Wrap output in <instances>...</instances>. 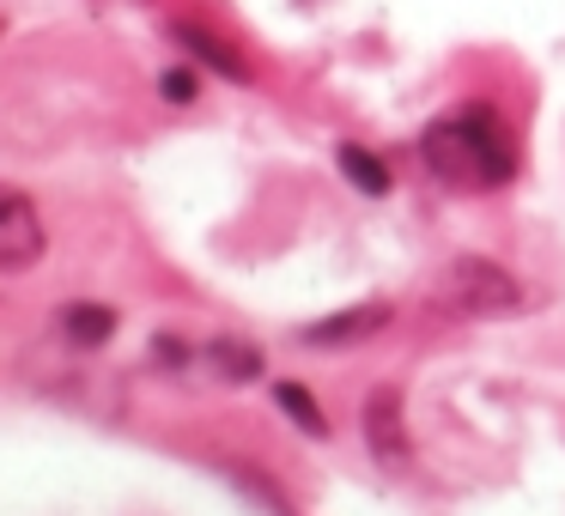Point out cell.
<instances>
[{
    "instance_id": "obj_1",
    "label": "cell",
    "mask_w": 565,
    "mask_h": 516,
    "mask_svg": "<svg viewBox=\"0 0 565 516\" xmlns=\"http://www.w3.org/2000/svg\"><path fill=\"white\" fill-rule=\"evenodd\" d=\"M419 159L438 176L444 189H462V195H487L504 189L516 171V147L511 128L492 104H462V110L438 116V122L419 135Z\"/></svg>"
},
{
    "instance_id": "obj_8",
    "label": "cell",
    "mask_w": 565,
    "mask_h": 516,
    "mask_svg": "<svg viewBox=\"0 0 565 516\" xmlns=\"http://www.w3.org/2000/svg\"><path fill=\"white\" fill-rule=\"evenodd\" d=\"M62 329H67V341H74V346H104L116 334V310H104V304H67L62 310Z\"/></svg>"
},
{
    "instance_id": "obj_7",
    "label": "cell",
    "mask_w": 565,
    "mask_h": 516,
    "mask_svg": "<svg viewBox=\"0 0 565 516\" xmlns=\"http://www.w3.org/2000/svg\"><path fill=\"white\" fill-rule=\"evenodd\" d=\"M334 164H341V176L359 189V195H390V164H383L377 152H365V147L347 140V147L334 152Z\"/></svg>"
},
{
    "instance_id": "obj_11",
    "label": "cell",
    "mask_w": 565,
    "mask_h": 516,
    "mask_svg": "<svg viewBox=\"0 0 565 516\" xmlns=\"http://www.w3.org/2000/svg\"><path fill=\"white\" fill-rule=\"evenodd\" d=\"M159 92H164V98H171V104H189V98H195V74H189V67H171V74H164L159 79Z\"/></svg>"
},
{
    "instance_id": "obj_4",
    "label": "cell",
    "mask_w": 565,
    "mask_h": 516,
    "mask_svg": "<svg viewBox=\"0 0 565 516\" xmlns=\"http://www.w3.org/2000/svg\"><path fill=\"white\" fill-rule=\"evenodd\" d=\"M365 443H371V455H377L383 467H395L402 474L407 467V426H402V389H371V401H365Z\"/></svg>"
},
{
    "instance_id": "obj_5",
    "label": "cell",
    "mask_w": 565,
    "mask_h": 516,
    "mask_svg": "<svg viewBox=\"0 0 565 516\" xmlns=\"http://www.w3.org/2000/svg\"><path fill=\"white\" fill-rule=\"evenodd\" d=\"M177 43H183V50L195 55V62H207L213 74L237 79V86H244V79H249V62H244V55H237V50H232V43H225V37H213L207 25H177Z\"/></svg>"
},
{
    "instance_id": "obj_6",
    "label": "cell",
    "mask_w": 565,
    "mask_h": 516,
    "mask_svg": "<svg viewBox=\"0 0 565 516\" xmlns=\"http://www.w3.org/2000/svg\"><path fill=\"white\" fill-rule=\"evenodd\" d=\"M383 322H390V304H365V310H341V316L317 322V329H305L310 346H341V341H365V334H377Z\"/></svg>"
},
{
    "instance_id": "obj_3",
    "label": "cell",
    "mask_w": 565,
    "mask_h": 516,
    "mask_svg": "<svg viewBox=\"0 0 565 516\" xmlns=\"http://www.w3.org/2000/svg\"><path fill=\"white\" fill-rule=\"evenodd\" d=\"M43 256V219L19 189H0V268H31Z\"/></svg>"
},
{
    "instance_id": "obj_9",
    "label": "cell",
    "mask_w": 565,
    "mask_h": 516,
    "mask_svg": "<svg viewBox=\"0 0 565 516\" xmlns=\"http://www.w3.org/2000/svg\"><path fill=\"white\" fill-rule=\"evenodd\" d=\"M274 401H280L286 413H292V426H298V431H310V438H329V419H322L317 395H310L305 383H280V389H274Z\"/></svg>"
},
{
    "instance_id": "obj_2",
    "label": "cell",
    "mask_w": 565,
    "mask_h": 516,
    "mask_svg": "<svg viewBox=\"0 0 565 516\" xmlns=\"http://www.w3.org/2000/svg\"><path fill=\"white\" fill-rule=\"evenodd\" d=\"M438 304L450 310V316H499V310L523 304V286H516V273L499 268V261L462 256V261H450V268H444Z\"/></svg>"
},
{
    "instance_id": "obj_10",
    "label": "cell",
    "mask_w": 565,
    "mask_h": 516,
    "mask_svg": "<svg viewBox=\"0 0 565 516\" xmlns=\"http://www.w3.org/2000/svg\"><path fill=\"white\" fill-rule=\"evenodd\" d=\"M207 358L220 365V377H225V383H249V377H262V353H256V346H244V341H213V346H207Z\"/></svg>"
}]
</instances>
